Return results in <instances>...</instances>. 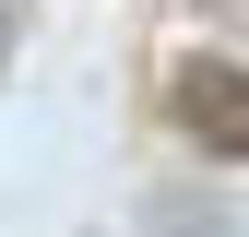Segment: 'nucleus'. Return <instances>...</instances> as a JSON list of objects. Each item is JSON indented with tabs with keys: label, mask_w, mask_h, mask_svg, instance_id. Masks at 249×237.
Returning <instances> with one entry per match:
<instances>
[{
	"label": "nucleus",
	"mask_w": 249,
	"mask_h": 237,
	"mask_svg": "<svg viewBox=\"0 0 249 237\" xmlns=\"http://www.w3.org/2000/svg\"><path fill=\"white\" fill-rule=\"evenodd\" d=\"M166 107H178V131H190L202 154H249V71L237 59H178Z\"/></svg>",
	"instance_id": "1"
}]
</instances>
